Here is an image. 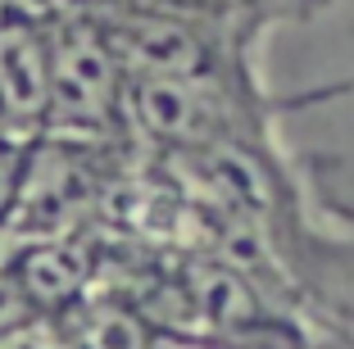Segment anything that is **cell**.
I'll return each mask as SVG.
<instances>
[{
	"instance_id": "52a82bcc",
	"label": "cell",
	"mask_w": 354,
	"mask_h": 349,
	"mask_svg": "<svg viewBox=\"0 0 354 349\" xmlns=\"http://www.w3.org/2000/svg\"><path fill=\"white\" fill-rule=\"evenodd\" d=\"M28 145L23 136H5L0 132V223L10 218L14 196H19V182H23V164H28Z\"/></svg>"
},
{
	"instance_id": "8992f818",
	"label": "cell",
	"mask_w": 354,
	"mask_h": 349,
	"mask_svg": "<svg viewBox=\"0 0 354 349\" xmlns=\"http://www.w3.org/2000/svg\"><path fill=\"white\" fill-rule=\"evenodd\" d=\"M37 322H41V313L28 299V290L19 286V277L14 272H0V340H19Z\"/></svg>"
},
{
	"instance_id": "7a4b0ae2",
	"label": "cell",
	"mask_w": 354,
	"mask_h": 349,
	"mask_svg": "<svg viewBox=\"0 0 354 349\" xmlns=\"http://www.w3.org/2000/svg\"><path fill=\"white\" fill-rule=\"evenodd\" d=\"M50 109V37L46 14L0 5V132L37 141Z\"/></svg>"
},
{
	"instance_id": "ba28073f",
	"label": "cell",
	"mask_w": 354,
	"mask_h": 349,
	"mask_svg": "<svg viewBox=\"0 0 354 349\" xmlns=\"http://www.w3.org/2000/svg\"><path fill=\"white\" fill-rule=\"evenodd\" d=\"M23 249H28V240H23L10 223H0V272H14V263H19Z\"/></svg>"
},
{
	"instance_id": "3957f363",
	"label": "cell",
	"mask_w": 354,
	"mask_h": 349,
	"mask_svg": "<svg viewBox=\"0 0 354 349\" xmlns=\"http://www.w3.org/2000/svg\"><path fill=\"white\" fill-rule=\"evenodd\" d=\"M86 14H127V19H177V23H214L268 37L281 23H313L332 0H68Z\"/></svg>"
},
{
	"instance_id": "6da1fadb",
	"label": "cell",
	"mask_w": 354,
	"mask_h": 349,
	"mask_svg": "<svg viewBox=\"0 0 354 349\" xmlns=\"http://www.w3.org/2000/svg\"><path fill=\"white\" fill-rule=\"evenodd\" d=\"M50 37V109L41 136L68 141H127L123 132V95L127 73L114 59L104 32L82 10L46 14Z\"/></svg>"
},
{
	"instance_id": "5b68a950",
	"label": "cell",
	"mask_w": 354,
	"mask_h": 349,
	"mask_svg": "<svg viewBox=\"0 0 354 349\" xmlns=\"http://www.w3.org/2000/svg\"><path fill=\"white\" fill-rule=\"evenodd\" d=\"M68 327V349H168L173 340L118 295H86L77 308L59 313Z\"/></svg>"
},
{
	"instance_id": "9c48e42d",
	"label": "cell",
	"mask_w": 354,
	"mask_h": 349,
	"mask_svg": "<svg viewBox=\"0 0 354 349\" xmlns=\"http://www.w3.org/2000/svg\"><path fill=\"white\" fill-rule=\"evenodd\" d=\"M0 5H14V10H28V14H55L68 0H0Z\"/></svg>"
},
{
	"instance_id": "277c9868",
	"label": "cell",
	"mask_w": 354,
	"mask_h": 349,
	"mask_svg": "<svg viewBox=\"0 0 354 349\" xmlns=\"http://www.w3.org/2000/svg\"><path fill=\"white\" fill-rule=\"evenodd\" d=\"M95 272H100V258H95V245L86 236L37 240L14 263V277L28 290L41 318H59V313L77 308L95 290Z\"/></svg>"
}]
</instances>
